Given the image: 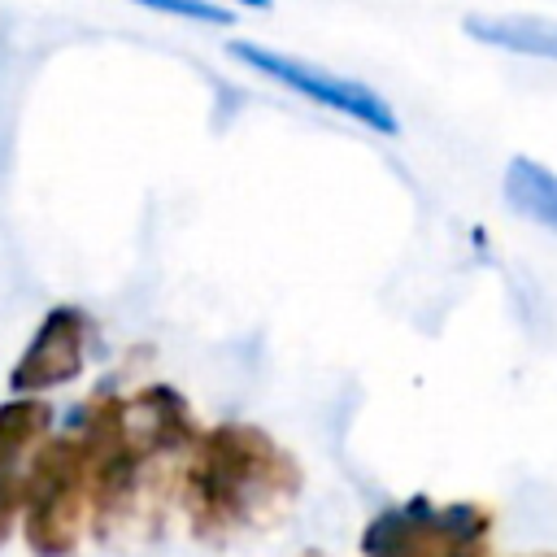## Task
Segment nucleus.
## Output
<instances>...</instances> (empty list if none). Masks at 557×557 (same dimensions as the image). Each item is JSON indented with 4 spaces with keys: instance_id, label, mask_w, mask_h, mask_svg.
I'll list each match as a JSON object with an SVG mask.
<instances>
[{
    "instance_id": "1",
    "label": "nucleus",
    "mask_w": 557,
    "mask_h": 557,
    "mask_svg": "<svg viewBox=\"0 0 557 557\" xmlns=\"http://www.w3.org/2000/svg\"><path fill=\"white\" fill-rule=\"evenodd\" d=\"M70 426L83 435L100 483V535L152 527L178 500L187 453L200 440V418L174 383L135 392H91Z\"/></svg>"
},
{
    "instance_id": "2",
    "label": "nucleus",
    "mask_w": 557,
    "mask_h": 557,
    "mask_svg": "<svg viewBox=\"0 0 557 557\" xmlns=\"http://www.w3.org/2000/svg\"><path fill=\"white\" fill-rule=\"evenodd\" d=\"M305 492V470L265 426L226 418L200 431L187 453L178 505L200 544H235L278 527Z\"/></svg>"
},
{
    "instance_id": "3",
    "label": "nucleus",
    "mask_w": 557,
    "mask_h": 557,
    "mask_svg": "<svg viewBox=\"0 0 557 557\" xmlns=\"http://www.w3.org/2000/svg\"><path fill=\"white\" fill-rule=\"evenodd\" d=\"M17 531L30 557H74L83 540L100 531V483L91 453L74 426L52 431L39 448Z\"/></svg>"
},
{
    "instance_id": "4",
    "label": "nucleus",
    "mask_w": 557,
    "mask_h": 557,
    "mask_svg": "<svg viewBox=\"0 0 557 557\" xmlns=\"http://www.w3.org/2000/svg\"><path fill=\"white\" fill-rule=\"evenodd\" d=\"M492 509L479 500L435 505L413 492L361 527V557H492Z\"/></svg>"
},
{
    "instance_id": "5",
    "label": "nucleus",
    "mask_w": 557,
    "mask_h": 557,
    "mask_svg": "<svg viewBox=\"0 0 557 557\" xmlns=\"http://www.w3.org/2000/svg\"><path fill=\"white\" fill-rule=\"evenodd\" d=\"M226 52H231L235 61H244L248 70H257L261 78L287 87V91H296V96H305V100H313V104H322V109H331V113H344V117L361 122L366 131L400 135L396 109H392L374 87H366V83H357V78H344V74H335V70H322V65L300 61V57H292V52H274V48L252 44V39H231Z\"/></svg>"
},
{
    "instance_id": "6",
    "label": "nucleus",
    "mask_w": 557,
    "mask_h": 557,
    "mask_svg": "<svg viewBox=\"0 0 557 557\" xmlns=\"http://www.w3.org/2000/svg\"><path fill=\"white\" fill-rule=\"evenodd\" d=\"M96 322L78 305H52L44 309L39 326L30 331L22 357L9 370V392L13 396H44L52 387L78 383L91 357Z\"/></svg>"
},
{
    "instance_id": "7",
    "label": "nucleus",
    "mask_w": 557,
    "mask_h": 557,
    "mask_svg": "<svg viewBox=\"0 0 557 557\" xmlns=\"http://www.w3.org/2000/svg\"><path fill=\"white\" fill-rule=\"evenodd\" d=\"M52 405L44 396H13L0 405V548L22 527V509L30 496V474L39 448L52 435Z\"/></svg>"
},
{
    "instance_id": "8",
    "label": "nucleus",
    "mask_w": 557,
    "mask_h": 557,
    "mask_svg": "<svg viewBox=\"0 0 557 557\" xmlns=\"http://www.w3.org/2000/svg\"><path fill=\"white\" fill-rule=\"evenodd\" d=\"M461 30L474 44H487V48H500V52L557 61V17H535V13H466Z\"/></svg>"
},
{
    "instance_id": "9",
    "label": "nucleus",
    "mask_w": 557,
    "mask_h": 557,
    "mask_svg": "<svg viewBox=\"0 0 557 557\" xmlns=\"http://www.w3.org/2000/svg\"><path fill=\"white\" fill-rule=\"evenodd\" d=\"M500 196L518 218H527V222H535V226L557 235V170H548L544 161L518 152V157L505 161Z\"/></svg>"
},
{
    "instance_id": "10",
    "label": "nucleus",
    "mask_w": 557,
    "mask_h": 557,
    "mask_svg": "<svg viewBox=\"0 0 557 557\" xmlns=\"http://www.w3.org/2000/svg\"><path fill=\"white\" fill-rule=\"evenodd\" d=\"M139 9H152L161 17H187V22H205V26H231L235 13L226 4H213V0H131Z\"/></svg>"
},
{
    "instance_id": "11",
    "label": "nucleus",
    "mask_w": 557,
    "mask_h": 557,
    "mask_svg": "<svg viewBox=\"0 0 557 557\" xmlns=\"http://www.w3.org/2000/svg\"><path fill=\"white\" fill-rule=\"evenodd\" d=\"M213 4H239V9H270V0H213Z\"/></svg>"
},
{
    "instance_id": "12",
    "label": "nucleus",
    "mask_w": 557,
    "mask_h": 557,
    "mask_svg": "<svg viewBox=\"0 0 557 557\" xmlns=\"http://www.w3.org/2000/svg\"><path fill=\"white\" fill-rule=\"evenodd\" d=\"M540 557H557V553H540Z\"/></svg>"
},
{
    "instance_id": "13",
    "label": "nucleus",
    "mask_w": 557,
    "mask_h": 557,
    "mask_svg": "<svg viewBox=\"0 0 557 557\" xmlns=\"http://www.w3.org/2000/svg\"><path fill=\"white\" fill-rule=\"evenodd\" d=\"M305 557H318V553H305Z\"/></svg>"
}]
</instances>
